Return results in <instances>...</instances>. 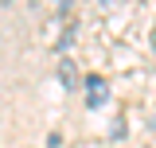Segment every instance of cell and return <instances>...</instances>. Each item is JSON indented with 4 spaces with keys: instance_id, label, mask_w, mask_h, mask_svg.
<instances>
[{
    "instance_id": "cell-1",
    "label": "cell",
    "mask_w": 156,
    "mask_h": 148,
    "mask_svg": "<svg viewBox=\"0 0 156 148\" xmlns=\"http://www.w3.org/2000/svg\"><path fill=\"white\" fill-rule=\"evenodd\" d=\"M105 97H109L105 78H101V74H90V78H86V105H90V109H101Z\"/></svg>"
},
{
    "instance_id": "cell-2",
    "label": "cell",
    "mask_w": 156,
    "mask_h": 148,
    "mask_svg": "<svg viewBox=\"0 0 156 148\" xmlns=\"http://www.w3.org/2000/svg\"><path fill=\"white\" fill-rule=\"evenodd\" d=\"M58 78H62V86H66V90H74V86H78V70H74V62H62V66H58Z\"/></svg>"
},
{
    "instance_id": "cell-3",
    "label": "cell",
    "mask_w": 156,
    "mask_h": 148,
    "mask_svg": "<svg viewBox=\"0 0 156 148\" xmlns=\"http://www.w3.org/2000/svg\"><path fill=\"white\" fill-rule=\"evenodd\" d=\"M66 8H70V0H58V12H66Z\"/></svg>"
},
{
    "instance_id": "cell-4",
    "label": "cell",
    "mask_w": 156,
    "mask_h": 148,
    "mask_svg": "<svg viewBox=\"0 0 156 148\" xmlns=\"http://www.w3.org/2000/svg\"><path fill=\"white\" fill-rule=\"evenodd\" d=\"M0 4H4V8H8V4H12V0H0Z\"/></svg>"
},
{
    "instance_id": "cell-5",
    "label": "cell",
    "mask_w": 156,
    "mask_h": 148,
    "mask_svg": "<svg viewBox=\"0 0 156 148\" xmlns=\"http://www.w3.org/2000/svg\"><path fill=\"white\" fill-rule=\"evenodd\" d=\"M152 129H156V117H152Z\"/></svg>"
}]
</instances>
